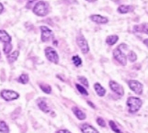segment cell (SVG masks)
Segmentation results:
<instances>
[{"label":"cell","instance_id":"obj_11","mask_svg":"<svg viewBox=\"0 0 148 133\" xmlns=\"http://www.w3.org/2000/svg\"><path fill=\"white\" fill-rule=\"evenodd\" d=\"M132 30H134V32L135 33L148 35V23L136 24L132 27Z\"/></svg>","mask_w":148,"mask_h":133},{"label":"cell","instance_id":"obj_7","mask_svg":"<svg viewBox=\"0 0 148 133\" xmlns=\"http://www.w3.org/2000/svg\"><path fill=\"white\" fill-rule=\"evenodd\" d=\"M127 84H128L129 88L136 95H140L143 94V92H144V85H143V84L139 81L129 80V81H127Z\"/></svg>","mask_w":148,"mask_h":133},{"label":"cell","instance_id":"obj_35","mask_svg":"<svg viewBox=\"0 0 148 133\" xmlns=\"http://www.w3.org/2000/svg\"><path fill=\"white\" fill-rule=\"evenodd\" d=\"M144 42V44L148 48V38H147V39H145V40H144V42Z\"/></svg>","mask_w":148,"mask_h":133},{"label":"cell","instance_id":"obj_2","mask_svg":"<svg viewBox=\"0 0 148 133\" xmlns=\"http://www.w3.org/2000/svg\"><path fill=\"white\" fill-rule=\"evenodd\" d=\"M126 105L130 113L134 114L141 109V107L143 106V101L141 98H136V96H130L126 101Z\"/></svg>","mask_w":148,"mask_h":133},{"label":"cell","instance_id":"obj_3","mask_svg":"<svg viewBox=\"0 0 148 133\" xmlns=\"http://www.w3.org/2000/svg\"><path fill=\"white\" fill-rule=\"evenodd\" d=\"M44 54L46 59L49 61L50 63H54V64H58L59 63V54L53 47H51V46H47L46 48L44 49Z\"/></svg>","mask_w":148,"mask_h":133},{"label":"cell","instance_id":"obj_17","mask_svg":"<svg viewBox=\"0 0 148 133\" xmlns=\"http://www.w3.org/2000/svg\"><path fill=\"white\" fill-rule=\"evenodd\" d=\"M72 111H73V113L75 114V116L77 117L79 120H84V119H86V114L80 108H78L77 106H73L72 107Z\"/></svg>","mask_w":148,"mask_h":133},{"label":"cell","instance_id":"obj_28","mask_svg":"<svg viewBox=\"0 0 148 133\" xmlns=\"http://www.w3.org/2000/svg\"><path fill=\"white\" fill-rule=\"evenodd\" d=\"M77 80L79 81V83L82 85H84L85 87H86V88H88L89 87V84H88V79H86L85 76H78L77 77Z\"/></svg>","mask_w":148,"mask_h":133},{"label":"cell","instance_id":"obj_8","mask_svg":"<svg viewBox=\"0 0 148 133\" xmlns=\"http://www.w3.org/2000/svg\"><path fill=\"white\" fill-rule=\"evenodd\" d=\"M0 95H1V98L6 101H13L19 98V94L18 92L13 91V90H8V89L2 90L1 93H0Z\"/></svg>","mask_w":148,"mask_h":133},{"label":"cell","instance_id":"obj_22","mask_svg":"<svg viewBox=\"0 0 148 133\" xmlns=\"http://www.w3.org/2000/svg\"><path fill=\"white\" fill-rule=\"evenodd\" d=\"M17 81L18 82L19 84H22V85H26L29 83V77L27 74H22L18 76V78L17 79Z\"/></svg>","mask_w":148,"mask_h":133},{"label":"cell","instance_id":"obj_29","mask_svg":"<svg viewBox=\"0 0 148 133\" xmlns=\"http://www.w3.org/2000/svg\"><path fill=\"white\" fill-rule=\"evenodd\" d=\"M119 49H121L122 52H124V53H128L129 52V46H128V44H126V43H124V42H122V43H120L118 46H117Z\"/></svg>","mask_w":148,"mask_h":133},{"label":"cell","instance_id":"obj_33","mask_svg":"<svg viewBox=\"0 0 148 133\" xmlns=\"http://www.w3.org/2000/svg\"><path fill=\"white\" fill-rule=\"evenodd\" d=\"M88 106H90L91 107H92V108H96V106L91 101H88Z\"/></svg>","mask_w":148,"mask_h":133},{"label":"cell","instance_id":"obj_19","mask_svg":"<svg viewBox=\"0 0 148 133\" xmlns=\"http://www.w3.org/2000/svg\"><path fill=\"white\" fill-rule=\"evenodd\" d=\"M81 130H82L83 133H99L94 127H92L89 124L82 125V127H81Z\"/></svg>","mask_w":148,"mask_h":133},{"label":"cell","instance_id":"obj_23","mask_svg":"<svg viewBox=\"0 0 148 133\" xmlns=\"http://www.w3.org/2000/svg\"><path fill=\"white\" fill-rule=\"evenodd\" d=\"M75 87H76V89L78 90V92L81 95H83L85 96L88 95V91L86 90V87H85L84 85H82L81 84H75Z\"/></svg>","mask_w":148,"mask_h":133},{"label":"cell","instance_id":"obj_37","mask_svg":"<svg viewBox=\"0 0 148 133\" xmlns=\"http://www.w3.org/2000/svg\"><path fill=\"white\" fill-rule=\"evenodd\" d=\"M86 2H88V3H95V2H97L98 0H86Z\"/></svg>","mask_w":148,"mask_h":133},{"label":"cell","instance_id":"obj_27","mask_svg":"<svg viewBox=\"0 0 148 133\" xmlns=\"http://www.w3.org/2000/svg\"><path fill=\"white\" fill-rule=\"evenodd\" d=\"M109 124H110V129L113 130L115 133H122V131L120 130V128L118 127V125H117L114 121H112V120H110L109 122Z\"/></svg>","mask_w":148,"mask_h":133},{"label":"cell","instance_id":"obj_32","mask_svg":"<svg viewBox=\"0 0 148 133\" xmlns=\"http://www.w3.org/2000/svg\"><path fill=\"white\" fill-rule=\"evenodd\" d=\"M4 9H5L4 5H3L2 3H0V14H2V13L4 12Z\"/></svg>","mask_w":148,"mask_h":133},{"label":"cell","instance_id":"obj_31","mask_svg":"<svg viewBox=\"0 0 148 133\" xmlns=\"http://www.w3.org/2000/svg\"><path fill=\"white\" fill-rule=\"evenodd\" d=\"M56 133H72V132H70L67 130H58Z\"/></svg>","mask_w":148,"mask_h":133},{"label":"cell","instance_id":"obj_30","mask_svg":"<svg viewBox=\"0 0 148 133\" xmlns=\"http://www.w3.org/2000/svg\"><path fill=\"white\" fill-rule=\"evenodd\" d=\"M97 123H98V125H99L100 127H106L105 120L102 119V117H97Z\"/></svg>","mask_w":148,"mask_h":133},{"label":"cell","instance_id":"obj_4","mask_svg":"<svg viewBox=\"0 0 148 133\" xmlns=\"http://www.w3.org/2000/svg\"><path fill=\"white\" fill-rule=\"evenodd\" d=\"M112 57L113 59L121 66H126L127 65V55L124 52H122L121 49L116 47L113 50H112Z\"/></svg>","mask_w":148,"mask_h":133},{"label":"cell","instance_id":"obj_18","mask_svg":"<svg viewBox=\"0 0 148 133\" xmlns=\"http://www.w3.org/2000/svg\"><path fill=\"white\" fill-rule=\"evenodd\" d=\"M94 89H95V92L97 93V95L100 96V98H103V96L106 95V89L99 83L94 84Z\"/></svg>","mask_w":148,"mask_h":133},{"label":"cell","instance_id":"obj_10","mask_svg":"<svg viewBox=\"0 0 148 133\" xmlns=\"http://www.w3.org/2000/svg\"><path fill=\"white\" fill-rule=\"evenodd\" d=\"M89 19L91 20L92 22L98 24V25H106L108 24L110 19L103 16V15H100V14H92L89 16Z\"/></svg>","mask_w":148,"mask_h":133},{"label":"cell","instance_id":"obj_1","mask_svg":"<svg viewBox=\"0 0 148 133\" xmlns=\"http://www.w3.org/2000/svg\"><path fill=\"white\" fill-rule=\"evenodd\" d=\"M50 6L45 1H38L32 8V12L38 17H46L50 13Z\"/></svg>","mask_w":148,"mask_h":133},{"label":"cell","instance_id":"obj_24","mask_svg":"<svg viewBox=\"0 0 148 133\" xmlns=\"http://www.w3.org/2000/svg\"><path fill=\"white\" fill-rule=\"evenodd\" d=\"M12 49H13V45L11 44V42H7V43H4L3 46V53L8 55L10 53L12 52Z\"/></svg>","mask_w":148,"mask_h":133},{"label":"cell","instance_id":"obj_14","mask_svg":"<svg viewBox=\"0 0 148 133\" xmlns=\"http://www.w3.org/2000/svg\"><path fill=\"white\" fill-rule=\"evenodd\" d=\"M38 106H39V108L42 110V112H44V113H49V112L51 111V108H50V106L47 103V101L43 99V98H40L39 99L38 101Z\"/></svg>","mask_w":148,"mask_h":133},{"label":"cell","instance_id":"obj_36","mask_svg":"<svg viewBox=\"0 0 148 133\" xmlns=\"http://www.w3.org/2000/svg\"><path fill=\"white\" fill-rule=\"evenodd\" d=\"M53 44L54 46H57V45H58V42H57V40H56L55 39H53Z\"/></svg>","mask_w":148,"mask_h":133},{"label":"cell","instance_id":"obj_15","mask_svg":"<svg viewBox=\"0 0 148 133\" xmlns=\"http://www.w3.org/2000/svg\"><path fill=\"white\" fill-rule=\"evenodd\" d=\"M11 36H10L8 31H6L5 29H0V42L3 43L7 42H11Z\"/></svg>","mask_w":148,"mask_h":133},{"label":"cell","instance_id":"obj_25","mask_svg":"<svg viewBox=\"0 0 148 133\" xmlns=\"http://www.w3.org/2000/svg\"><path fill=\"white\" fill-rule=\"evenodd\" d=\"M72 63L75 67H80L82 65V59L80 58L79 55H74L72 57Z\"/></svg>","mask_w":148,"mask_h":133},{"label":"cell","instance_id":"obj_9","mask_svg":"<svg viewBox=\"0 0 148 133\" xmlns=\"http://www.w3.org/2000/svg\"><path fill=\"white\" fill-rule=\"evenodd\" d=\"M109 86L110 90L115 93L117 95L119 96H123L124 95V88L122 87V85H120L119 83H117L114 80H110L109 82Z\"/></svg>","mask_w":148,"mask_h":133},{"label":"cell","instance_id":"obj_12","mask_svg":"<svg viewBox=\"0 0 148 133\" xmlns=\"http://www.w3.org/2000/svg\"><path fill=\"white\" fill-rule=\"evenodd\" d=\"M134 6L132 5H121L117 8V12L119 14L124 15V14H130L134 11Z\"/></svg>","mask_w":148,"mask_h":133},{"label":"cell","instance_id":"obj_38","mask_svg":"<svg viewBox=\"0 0 148 133\" xmlns=\"http://www.w3.org/2000/svg\"><path fill=\"white\" fill-rule=\"evenodd\" d=\"M0 60H1V52H0Z\"/></svg>","mask_w":148,"mask_h":133},{"label":"cell","instance_id":"obj_5","mask_svg":"<svg viewBox=\"0 0 148 133\" xmlns=\"http://www.w3.org/2000/svg\"><path fill=\"white\" fill-rule=\"evenodd\" d=\"M76 44H77L78 48L80 49L81 52L83 53V54H88L90 50V48H89V44H88V40L86 39V37L83 35L79 33L77 36H76Z\"/></svg>","mask_w":148,"mask_h":133},{"label":"cell","instance_id":"obj_26","mask_svg":"<svg viewBox=\"0 0 148 133\" xmlns=\"http://www.w3.org/2000/svg\"><path fill=\"white\" fill-rule=\"evenodd\" d=\"M0 132L1 133H8L9 132V128L8 124L3 120H0Z\"/></svg>","mask_w":148,"mask_h":133},{"label":"cell","instance_id":"obj_21","mask_svg":"<svg viewBox=\"0 0 148 133\" xmlns=\"http://www.w3.org/2000/svg\"><path fill=\"white\" fill-rule=\"evenodd\" d=\"M40 88L42 90L43 93L45 94H51L52 93V87H51V85H48V84H45V83H40Z\"/></svg>","mask_w":148,"mask_h":133},{"label":"cell","instance_id":"obj_34","mask_svg":"<svg viewBox=\"0 0 148 133\" xmlns=\"http://www.w3.org/2000/svg\"><path fill=\"white\" fill-rule=\"evenodd\" d=\"M67 2L69 4H75V3H77V0H67Z\"/></svg>","mask_w":148,"mask_h":133},{"label":"cell","instance_id":"obj_20","mask_svg":"<svg viewBox=\"0 0 148 133\" xmlns=\"http://www.w3.org/2000/svg\"><path fill=\"white\" fill-rule=\"evenodd\" d=\"M127 59H128V61L131 63H135L137 59H138V57H137V54L134 50H130L129 52L127 53Z\"/></svg>","mask_w":148,"mask_h":133},{"label":"cell","instance_id":"obj_16","mask_svg":"<svg viewBox=\"0 0 148 133\" xmlns=\"http://www.w3.org/2000/svg\"><path fill=\"white\" fill-rule=\"evenodd\" d=\"M18 56H19V50H14V52L10 53L9 54H8L7 55V59H8V63L9 64L14 63L18 60Z\"/></svg>","mask_w":148,"mask_h":133},{"label":"cell","instance_id":"obj_6","mask_svg":"<svg viewBox=\"0 0 148 133\" xmlns=\"http://www.w3.org/2000/svg\"><path fill=\"white\" fill-rule=\"evenodd\" d=\"M40 40L42 42H52L54 39V34L53 31L47 26H40Z\"/></svg>","mask_w":148,"mask_h":133},{"label":"cell","instance_id":"obj_13","mask_svg":"<svg viewBox=\"0 0 148 133\" xmlns=\"http://www.w3.org/2000/svg\"><path fill=\"white\" fill-rule=\"evenodd\" d=\"M120 37L117 34H110L109 36H107L106 40H105V42L108 46H114L117 42H119Z\"/></svg>","mask_w":148,"mask_h":133}]
</instances>
